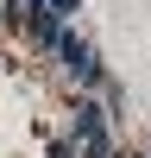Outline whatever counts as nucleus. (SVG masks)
Instances as JSON below:
<instances>
[{
    "mask_svg": "<svg viewBox=\"0 0 151 158\" xmlns=\"http://www.w3.org/2000/svg\"><path fill=\"white\" fill-rule=\"evenodd\" d=\"M44 6H50V13H57V19H63V25H76V13H82V0H44Z\"/></svg>",
    "mask_w": 151,
    "mask_h": 158,
    "instance_id": "2",
    "label": "nucleus"
},
{
    "mask_svg": "<svg viewBox=\"0 0 151 158\" xmlns=\"http://www.w3.org/2000/svg\"><path fill=\"white\" fill-rule=\"evenodd\" d=\"M50 63L63 70L69 95H101V89H107V63H101L95 38L76 32V25H63V38H57V51H50Z\"/></svg>",
    "mask_w": 151,
    "mask_h": 158,
    "instance_id": "1",
    "label": "nucleus"
},
{
    "mask_svg": "<svg viewBox=\"0 0 151 158\" xmlns=\"http://www.w3.org/2000/svg\"><path fill=\"white\" fill-rule=\"evenodd\" d=\"M44 158H76V146H69L63 133H50V146H44Z\"/></svg>",
    "mask_w": 151,
    "mask_h": 158,
    "instance_id": "3",
    "label": "nucleus"
}]
</instances>
